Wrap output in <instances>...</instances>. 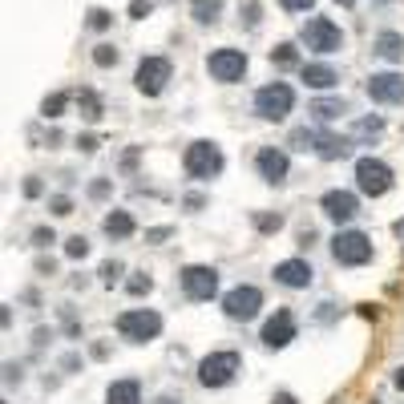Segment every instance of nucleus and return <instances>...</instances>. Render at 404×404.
Here are the masks:
<instances>
[{
    "label": "nucleus",
    "mask_w": 404,
    "mask_h": 404,
    "mask_svg": "<svg viewBox=\"0 0 404 404\" xmlns=\"http://www.w3.org/2000/svg\"><path fill=\"white\" fill-rule=\"evenodd\" d=\"M182 170L194 178V182H210V178L223 174V150L219 142H190L186 145V154H182Z\"/></svg>",
    "instance_id": "nucleus-1"
},
{
    "label": "nucleus",
    "mask_w": 404,
    "mask_h": 404,
    "mask_svg": "<svg viewBox=\"0 0 404 404\" xmlns=\"http://www.w3.org/2000/svg\"><path fill=\"white\" fill-rule=\"evenodd\" d=\"M117 336L129 339V344H150V339L162 336V315L154 307H129L117 315Z\"/></svg>",
    "instance_id": "nucleus-2"
},
{
    "label": "nucleus",
    "mask_w": 404,
    "mask_h": 404,
    "mask_svg": "<svg viewBox=\"0 0 404 404\" xmlns=\"http://www.w3.org/2000/svg\"><path fill=\"white\" fill-rule=\"evenodd\" d=\"M242 372V356L239 352H210L198 360V384L202 388H226L235 376Z\"/></svg>",
    "instance_id": "nucleus-3"
},
{
    "label": "nucleus",
    "mask_w": 404,
    "mask_h": 404,
    "mask_svg": "<svg viewBox=\"0 0 404 404\" xmlns=\"http://www.w3.org/2000/svg\"><path fill=\"white\" fill-rule=\"evenodd\" d=\"M291 110H295V89L287 81H271L255 93V113L263 122H283Z\"/></svg>",
    "instance_id": "nucleus-4"
},
{
    "label": "nucleus",
    "mask_w": 404,
    "mask_h": 404,
    "mask_svg": "<svg viewBox=\"0 0 404 404\" xmlns=\"http://www.w3.org/2000/svg\"><path fill=\"white\" fill-rule=\"evenodd\" d=\"M372 239L364 230H336V239H332V259H336L339 267H364L372 263Z\"/></svg>",
    "instance_id": "nucleus-5"
},
{
    "label": "nucleus",
    "mask_w": 404,
    "mask_h": 404,
    "mask_svg": "<svg viewBox=\"0 0 404 404\" xmlns=\"http://www.w3.org/2000/svg\"><path fill=\"white\" fill-rule=\"evenodd\" d=\"M299 41H304V48H311V53H339L344 48V32H339L336 20H327V16H311L304 29H299Z\"/></svg>",
    "instance_id": "nucleus-6"
},
{
    "label": "nucleus",
    "mask_w": 404,
    "mask_h": 404,
    "mask_svg": "<svg viewBox=\"0 0 404 404\" xmlns=\"http://www.w3.org/2000/svg\"><path fill=\"white\" fill-rule=\"evenodd\" d=\"M178 283H182V295L194 299V304H207L219 295V271L207 267V263H190V267H182L178 271Z\"/></svg>",
    "instance_id": "nucleus-7"
},
{
    "label": "nucleus",
    "mask_w": 404,
    "mask_h": 404,
    "mask_svg": "<svg viewBox=\"0 0 404 404\" xmlns=\"http://www.w3.org/2000/svg\"><path fill=\"white\" fill-rule=\"evenodd\" d=\"M170 61L166 57H142L138 69H133V85H138V93L145 97H162L166 93V85H170Z\"/></svg>",
    "instance_id": "nucleus-8"
},
{
    "label": "nucleus",
    "mask_w": 404,
    "mask_h": 404,
    "mask_svg": "<svg viewBox=\"0 0 404 404\" xmlns=\"http://www.w3.org/2000/svg\"><path fill=\"white\" fill-rule=\"evenodd\" d=\"M259 307H263V291H259L255 283H239V287H230V291L223 295V311H226V320H235V323L255 320Z\"/></svg>",
    "instance_id": "nucleus-9"
},
{
    "label": "nucleus",
    "mask_w": 404,
    "mask_h": 404,
    "mask_svg": "<svg viewBox=\"0 0 404 404\" xmlns=\"http://www.w3.org/2000/svg\"><path fill=\"white\" fill-rule=\"evenodd\" d=\"M207 73L214 81H223V85H235L247 73V53L242 48H214L207 57Z\"/></svg>",
    "instance_id": "nucleus-10"
},
{
    "label": "nucleus",
    "mask_w": 404,
    "mask_h": 404,
    "mask_svg": "<svg viewBox=\"0 0 404 404\" xmlns=\"http://www.w3.org/2000/svg\"><path fill=\"white\" fill-rule=\"evenodd\" d=\"M356 186L368 198H380V194L392 190V170L380 158H360L356 162Z\"/></svg>",
    "instance_id": "nucleus-11"
},
{
    "label": "nucleus",
    "mask_w": 404,
    "mask_h": 404,
    "mask_svg": "<svg viewBox=\"0 0 404 404\" xmlns=\"http://www.w3.org/2000/svg\"><path fill=\"white\" fill-rule=\"evenodd\" d=\"M295 332H299V323H295V315H291L287 307H279L271 320L263 323V332H259V339H263V348H271V352H279V348H287L291 339H295Z\"/></svg>",
    "instance_id": "nucleus-12"
},
{
    "label": "nucleus",
    "mask_w": 404,
    "mask_h": 404,
    "mask_svg": "<svg viewBox=\"0 0 404 404\" xmlns=\"http://www.w3.org/2000/svg\"><path fill=\"white\" fill-rule=\"evenodd\" d=\"M320 210H323V219H332L336 226H344L360 214V198H356L352 190H327L320 198Z\"/></svg>",
    "instance_id": "nucleus-13"
},
{
    "label": "nucleus",
    "mask_w": 404,
    "mask_h": 404,
    "mask_svg": "<svg viewBox=\"0 0 404 404\" xmlns=\"http://www.w3.org/2000/svg\"><path fill=\"white\" fill-rule=\"evenodd\" d=\"M271 275H275V283L287 287V291H304V287H311V279H315L307 259H283V263H275Z\"/></svg>",
    "instance_id": "nucleus-14"
},
{
    "label": "nucleus",
    "mask_w": 404,
    "mask_h": 404,
    "mask_svg": "<svg viewBox=\"0 0 404 404\" xmlns=\"http://www.w3.org/2000/svg\"><path fill=\"white\" fill-rule=\"evenodd\" d=\"M255 170L263 182H271V186H283L287 182V170H291V162L283 150H275V145H263L255 154Z\"/></svg>",
    "instance_id": "nucleus-15"
},
{
    "label": "nucleus",
    "mask_w": 404,
    "mask_h": 404,
    "mask_svg": "<svg viewBox=\"0 0 404 404\" xmlns=\"http://www.w3.org/2000/svg\"><path fill=\"white\" fill-rule=\"evenodd\" d=\"M368 97L376 105H400L404 101V77L400 73H372L368 77Z\"/></svg>",
    "instance_id": "nucleus-16"
},
{
    "label": "nucleus",
    "mask_w": 404,
    "mask_h": 404,
    "mask_svg": "<svg viewBox=\"0 0 404 404\" xmlns=\"http://www.w3.org/2000/svg\"><path fill=\"white\" fill-rule=\"evenodd\" d=\"M315 154L323 162H336L352 154V138H339V133H315Z\"/></svg>",
    "instance_id": "nucleus-17"
},
{
    "label": "nucleus",
    "mask_w": 404,
    "mask_h": 404,
    "mask_svg": "<svg viewBox=\"0 0 404 404\" xmlns=\"http://www.w3.org/2000/svg\"><path fill=\"white\" fill-rule=\"evenodd\" d=\"M105 404H142V384H138L133 376L113 380V384L105 388Z\"/></svg>",
    "instance_id": "nucleus-18"
},
{
    "label": "nucleus",
    "mask_w": 404,
    "mask_h": 404,
    "mask_svg": "<svg viewBox=\"0 0 404 404\" xmlns=\"http://www.w3.org/2000/svg\"><path fill=\"white\" fill-rule=\"evenodd\" d=\"M299 77H304L307 89H336L339 85V73L332 69V65H304Z\"/></svg>",
    "instance_id": "nucleus-19"
},
{
    "label": "nucleus",
    "mask_w": 404,
    "mask_h": 404,
    "mask_svg": "<svg viewBox=\"0 0 404 404\" xmlns=\"http://www.w3.org/2000/svg\"><path fill=\"white\" fill-rule=\"evenodd\" d=\"M372 53L380 57V61H404V37L400 32H380L376 41H372Z\"/></svg>",
    "instance_id": "nucleus-20"
},
{
    "label": "nucleus",
    "mask_w": 404,
    "mask_h": 404,
    "mask_svg": "<svg viewBox=\"0 0 404 404\" xmlns=\"http://www.w3.org/2000/svg\"><path fill=\"white\" fill-rule=\"evenodd\" d=\"M101 230H105L110 239H129V235L138 230V223H133V214H129V210H110V214L101 219Z\"/></svg>",
    "instance_id": "nucleus-21"
},
{
    "label": "nucleus",
    "mask_w": 404,
    "mask_h": 404,
    "mask_svg": "<svg viewBox=\"0 0 404 404\" xmlns=\"http://www.w3.org/2000/svg\"><path fill=\"white\" fill-rule=\"evenodd\" d=\"M190 16L194 25H214L223 16V0H190Z\"/></svg>",
    "instance_id": "nucleus-22"
},
{
    "label": "nucleus",
    "mask_w": 404,
    "mask_h": 404,
    "mask_svg": "<svg viewBox=\"0 0 404 404\" xmlns=\"http://www.w3.org/2000/svg\"><path fill=\"white\" fill-rule=\"evenodd\" d=\"M339 113H348V105H344L339 97H320V101H311V117H315V122H336Z\"/></svg>",
    "instance_id": "nucleus-23"
},
{
    "label": "nucleus",
    "mask_w": 404,
    "mask_h": 404,
    "mask_svg": "<svg viewBox=\"0 0 404 404\" xmlns=\"http://www.w3.org/2000/svg\"><path fill=\"white\" fill-rule=\"evenodd\" d=\"M77 110L85 122H101V113H105V105H101V97L93 93V89H81L77 93Z\"/></svg>",
    "instance_id": "nucleus-24"
},
{
    "label": "nucleus",
    "mask_w": 404,
    "mask_h": 404,
    "mask_svg": "<svg viewBox=\"0 0 404 404\" xmlns=\"http://www.w3.org/2000/svg\"><path fill=\"white\" fill-rule=\"evenodd\" d=\"M271 65H275V69H295V65H299V48L291 45V41L275 45L271 48ZM299 69H304V65H299Z\"/></svg>",
    "instance_id": "nucleus-25"
},
{
    "label": "nucleus",
    "mask_w": 404,
    "mask_h": 404,
    "mask_svg": "<svg viewBox=\"0 0 404 404\" xmlns=\"http://www.w3.org/2000/svg\"><path fill=\"white\" fill-rule=\"evenodd\" d=\"M251 223L259 226V235H275V230L283 226V214H267V210H255V214H251Z\"/></svg>",
    "instance_id": "nucleus-26"
},
{
    "label": "nucleus",
    "mask_w": 404,
    "mask_h": 404,
    "mask_svg": "<svg viewBox=\"0 0 404 404\" xmlns=\"http://www.w3.org/2000/svg\"><path fill=\"white\" fill-rule=\"evenodd\" d=\"M65 105H69V93H48L45 101H41V117H61Z\"/></svg>",
    "instance_id": "nucleus-27"
},
{
    "label": "nucleus",
    "mask_w": 404,
    "mask_h": 404,
    "mask_svg": "<svg viewBox=\"0 0 404 404\" xmlns=\"http://www.w3.org/2000/svg\"><path fill=\"white\" fill-rule=\"evenodd\" d=\"M101 283H105V287H113V283H117V279H122V275H126V267H122V263H117V259H105V263H101Z\"/></svg>",
    "instance_id": "nucleus-28"
},
{
    "label": "nucleus",
    "mask_w": 404,
    "mask_h": 404,
    "mask_svg": "<svg viewBox=\"0 0 404 404\" xmlns=\"http://www.w3.org/2000/svg\"><path fill=\"white\" fill-rule=\"evenodd\" d=\"M65 255H69V259H85V255H89V239H85V235H69V239H65Z\"/></svg>",
    "instance_id": "nucleus-29"
},
{
    "label": "nucleus",
    "mask_w": 404,
    "mask_h": 404,
    "mask_svg": "<svg viewBox=\"0 0 404 404\" xmlns=\"http://www.w3.org/2000/svg\"><path fill=\"white\" fill-rule=\"evenodd\" d=\"M126 291H129V295H150V291H154V279H150L145 271H138V275L126 283Z\"/></svg>",
    "instance_id": "nucleus-30"
},
{
    "label": "nucleus",
    "mask_w": 404,
    "mask_h": 404,
    "mask_svg": "<svg viewBox=\"0 0 404 404\" xmlns=\"http://www.w3.org/2000/svg\"><path fill=\"white\" fill-rule=\"evenodd\" d=\"M93 65H101V69H113V65H117V48H113V45H97V48H93Z\"/></svg>",
    "instance_id": "nucleus-31"
},
{
    "label": "nucleus",
    "mask_w": 404,
    "mask_h": 404,
    "mask_svg": "<svg viewBox=\"0 0 404 404\" xmlns=\"http://www.w3.org/2000/svg\"><path fill=\"white\" fill-rule=\"evenodd\" d=\"M291 145H295V150H315V129H295V133H291Z\"/></svg>",
    "instance_id": "nucleus-32"
},
{
    "label": "nucleus",
    "mask_w": 404,
    "mask_h": 404,
    "mask_svg": "<svg viewBox=\"0 0 404 404\" xmlns=\"http://www.w3.org/2000/svg\"><path fill=\"white\" fill-rule=\"evenodd\" d=\"M85 25L101 32V29H110V25H113V16L105 13V8H89V16H85Z\"/></svg>",
    "instance_id": "nucleus-33"
},
{
    "label": "nucleus",
    "mask_w": 404,
    "mask_h": 404,
    "mask_svg": "<svg viewBox=\"0 0 404 404\" xmlns=\"http://www.w3.org/2000/svg\"><path fill=\"white\" fill-rule=\"evenodd\" d=\"M48 210H53V214H73V198H69V194H53V198H48Z\"/></svg>",
    "instance_id": "nucleus-34"
},
{
    "label": "nucleus",
    "mask_w": 404,
    "mask_h": 404,
    "mask_svg": "<svg viewBox=\"0 0 404 404\" xmlns=\"http://www.w3.org/2000/svg\"><path fill=\"white\" fill-rule=\"evenodd\" d=\"M53 242H57L53 226H37V230H32V247H53Z\"/></svg>",
    "instance_id": "nucleus-35"
},
{
    "label": "nucleus",
    "mask_w": 404,
    "mask_h": 404,
    "mask_svg": "<svg viewBox=\"0 0 404 404\" xmlns=\"http://www.w3.org/2000/svg\"><path fill=\"white\" fill-rule=\"evenodd\" d=\"M150 13H154V4H150V0H129V16H133V20H145Z\"/></svg>",
    "instance_id": "nucleus-36"
},
{
    "label": "nucleus",
    "mask_w": 404,
    "mask_h": 404,
    "mask_svg": "<svg viewBox=\"0 0 404 404\" xmlns=\"http://www.w3.org/2000/svg\"><path fill=\"white\" fill-rule=\"evenodd\" d=\"M97 145H101V138H97V133H81V138H77V150H81V154H93Z\"/></svg>",
    "instance_id": "nucleus-37"
},
{
    "label": "nucleus",
    "mask_w": 404,
    "mask_h": 404,
    "mask_svg": "<svg viewBox=\"0 0 404 404\" xmlns=\"http://www.w3.org/2000/svg\"><path fill=\"white\" fill-rule=\"evenodd\" d=\"M380 129H384V122H380V117H364V122L356 126V133H380Z\"/></svg>",
    "instance_id": "nucleus-38"
},
{
    "label": "nucleus",
    "mask_w": 404,
    "mask_h": 404,
    "mask_svg": "<svg viewBox=\"0 0 404 404\" xmlns=\"http://www.w3.org/2000/svg\"><path fill=\"white\" fill-rule=\"evenodd\" d=\"M242 25H247V29H259V4H247V8H242Z\"/></svg>",
    "instance_id": "nucleus-39"
},
{
    "label": "nucleus",
    "mask_w": 404,
    "mask_h": 404,
    "mask_svg": "<svg viewBox=\"0 0 404 404\" xmlns=\"http://www.w3.org/2000/svg\"><path fill=\"white\" fill-rule=\"evenodd\" d=\"M279 4H283L287 13H307V8H311L315 0H279Z\"/></svg>",
    "instance_id": "nucleus-40"
},
{
    "label": "nucleus",
    "mask_w": 404,
    "mask_h": 404,
    "mask_svg": "<svg viewBox=\"0 0 404 404\" xmlns=\"http://www.w3.org/2000/svg\"><path fill=\"white\" fill-rule=\"evenodd\" d=\"M174 230L170 226H154V230H145V242H162V239H170Z\"/></svg>",
    "instance_id": "nucleus-41"
},
{
    "label": "nucleus",
    "mask_w": 404,
    "mask_h": 404,
    "mask_svg": "<svg viewBox=\"0 0 404 404\" xmlns=\"http://www.w3.org/2000/svg\"><path fill=\"white\" fill-rule=\"evenodd\" d=\"M41 190H45L41 178H25V198H41Z\"/></svg>",
    "instance_id": "nucleus-42"
},
{
    "label": "nucleus",
    "mask_w": 404,
    "mask_h": 404,
    "mask_svg": "<svg viewBox=\"0 0 404 404\" xmlns=\"http://www.w3.org/2000/svg\"><path fill=\"white\" fill-rule=\"evenodd\" d=\"M89 194H93V198H105V194H110V178H97L93 186H89Z\"/></svg>",
    "instance_id": "nucleus-43"
},
{
    "label": "nucleus",
    "mask_w": 404,
    "mask_h": 404,
    "mask_svg": "<svg viewBox=\"0 0 404 404\" xmlns=\"http://www.w3.org/2000/svg\"><path fill=\"white\" fill-rule=\"evenodd\" d=\"M37 275H57V263H53V259H37Z\"/></svg>",
    "instance_id": "nucleus-44"
},
{
    "label": "nucleus",
    "mask_w": 404,
    "mask_h": 404,
    "mask_svg": "<svg viewBox=\"0 0 404 404\" xmlns=\"http://www.w3.org/2000/svg\"><path fill=\"white\" fill-rule=\"evenodd\" d=\"M186 207H190V210H202V207H207V198H202V194H186Z\"/></svg>",
    "instance_id": "nucleus-45"
},
{
    "label": "nucleus",
    "mask_w": 404,
    "mask_h": 404,
    "mask_svg": "<svg viewBox=\"0 0 404 404\" xmlns=\"http://www.w3.org/2000/svg\"><path fill=\"white\" fill-rule=\"evenodd\" d=\"M360 315H364V320H376V315H380V307H376V304H360Z\"/></svg>",
    "instance_id": "nucleus-46"
},
{
    "label": "nucleus",
    "mask_w": 404,
    "mask_h": 404,
    "mask_svg": "<svg viewBox=\"0 0 404 404\" xmlns=\"http://www.w3.org/2000/svg\"><path fill=\"white\" fill-rule=\"evenodd\" d=\"M77 364H81V356H77V352H69V356H65V360H61V368H69V372L77 368Z\"/></svg>",
    "instance_id": "nucleus-47"
},
{
    "label": "nucleus",
    "mask_w": 404,
    "mask_h": 404,
    "mask_svg": "<svg viewBox=\"0 0 404 404\" xmlns=\"http://www.w3.org/2000/svg\"><path fill=\"white\" fill-rule=\"evenodd\" d=\"M311 242H315V230H311V226H307V230H299V247H311Z\"/></svg>",
    "instance_id": "nucleus-48"
},
{
    "label": "nucleus",
    "mask_w": 404,
    "mask_h": 404,
    "mask_svg": "<svg viewBox=\"0 0 404 404\" xmlns=\"http://www.w3.org/2000/svg\"><path fill=\"white\" fill-rule=\"evenodd\" d=\"M271 404H295V396H291V392H275Z\"/></svg>",
    "instance_id": "nucleus-49"
},
{
    "label": "nucleus",
    "mask_w": 404,
    "mask_h": 404,
    "mask_svg": "<svg viewBox=\"0 0 404 404\" xmlns=\"http://www.w3.org/2000/svg\"><path fill=\"white\" fill-rule=\"evenodd\" d=\"M392 384H396V388H400V392H404V364H400V368H396V372H392Z\"/></svg>",
    "instance_id": "nucleus-50"
},
{
    "label": "nucleus",
    "mask_w": 404,
    "mask_h": 404,
    "mask_svg": "<svg viewBox=\"0 0 404 404\" xmlns=\"http://www.w3.org/2000/svg\"><path fill=\"white\" fill-rule=\"evenodd\" d=\"M158 404H182V400H174V396H162V400Z\"/></svg>",
    "instance_id": "nucleus-51"
},
{
    "label": "nucleus",
    "mask_w": 404,
    "mask_h": 404,
    "mask_svg": "<svg viewBox=\"0 0 404 404\" xmlns=\"http://www.w3.org/2000/svg\"><path fill=\"white\" fill-rule=\"evenodd\" d=\"M336 4H344V8H352V4H356V0H336Z\"/></svg>",
    "instance_id": "nucleus-52"
}]
</instances>
